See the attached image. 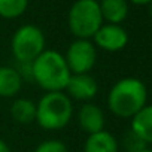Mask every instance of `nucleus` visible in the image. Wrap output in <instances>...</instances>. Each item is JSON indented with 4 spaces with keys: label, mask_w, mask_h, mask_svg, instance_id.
<instances>
[{
    "label": "nucleus",
    "mask_w": 152,
    "mask_h": 152,
    "mask_svg": "<svg viewBox=\"0 0 152 152\" xmlns=\"http://www.w3.org/2000/svg\"><path fill=\"white\" fill-rule=\"evenodd\" d=\"M148 104V88L139 78H122L116 81L107 94L109 110L122 119H131Z\"/></svg>",
    "instance_id": "obj_1"
},
{
    "label": "nucleus",
    "mask_w": 152,
    "mask_h": 152,
    "mask_svg": "<svg viewBox=\"0 0 152 152\" xmlns=\"http://www.w3.org/2000/svg\"><path fill=\"white\" fill-rule=\"evenodd\" d=\"M33 82H36L45 93L64 91L72 76L63 54L54 49H45L31 63Z\"/></svg>",
    "instance_id": "obj_2"
},
{
    "label": "nucleus",
    "mask_w": 152,
    "mask_h": 152,
    "mask_svg": "<svg viewBox=\"0 0 152 152\" xmlns=\"http://www.w3.org/2000/svg\"><path fill=\"white\" fill-rule=\"evenodd\" d=\"M73 118V102L64 91L45 93L36 103V122L46 131L64 128Z\"/></svg>",
    "instance_id": "obj_3"
},
{
    "label": "nucleus",
    "mask_w": 152,
    "mask_h": 152,
    "mask_svg": "<svg viewBox=\"0 0 152 152\" xmlns=\"http://www.w3.org/2000/svg\"><path fill=\"white\" fill-rule=\"evenodd\" d=\"M104 24L99 0H76L67 14V26L76 39H93Z\"/></svg>",
    "instance_id": "obj_4"
},
{
    "label": "nucleus",
    "mask_w": 152,
    "mask_h": 152,
    "mask_svg": "<svg viewBox=\"0 0 152 152\" xmlns=\"http://www.w3.org/2000/svg\"><path fill=\"white\" fill-rule=\"evenodd\" d=\"M45 49V34L33 24L21 26L12 36L11 51L18 63H33Z\"/></svg>",
    "instance_id": "obj_5"
},
{
    "label": "nucleus",
    "mask_w": 152,
    "mask_h": 152,
    "mask_svg": "<svg viewBox=\"0 0 152 152\" xmlns=\"http://www.w3.org/2000/svg\"><path fill=\"white\" fill-rule=\"evenodd\" d=\"M64 58L72 75L90 73L97 63V48L90 39H76L69 45Z\"/></svg>",
    "instance_id": "obj_6"
},
{
    "label": "nucleus",
    "mask_w": 152,
    "mask_h": 152,
    "mask_svg": "<svg viewBox=\"0 0 152 152\" xmlns=\"http://www.w3.org/2000/svg\"><path fill=\"white\" fill-rule=\"evenodd\" d=\"M93 40L96 48H100L106 52H118L127 46L128 33L122 26L104 23L93 36Z\"/></svg>",
    "instance_id": "obj_7"
},
{
    "label": "nucleus",
    "mask_w": 152,
    "mask_h": 152,
    "mask_svg": "<svg viewBox=\"0 0 152 152\" xmlns=\"http://www.w3.org/2000/svg\"><path fill=\"white\" fill-rule=\"evenodd\" d=\"M64 93L70 97V100H78L84 103H90L99 93V84L91 73L72 75L66 85Z\"/></svg>",
    "instance_id": "obj_8"
},
{
    "label": "nucleus",
    "mask_w": 152,
    "mask_h": 152,
    "mask_svg": "<svg viewBox=\"0 0 152 152\" xmlns=\"http://www.w3.org/2000/svg\"><path fill=\"white\" fill-rule=\"evenodd\" d=\"M76 119H78V125L81 127V130L85 131L88 136L103 131L106 125V116H104L103 109L91 102L84 103L79 107Z\"/></svg>",
    "instance_id": "obj_9"
},
{
    "label": "nucleus",
    "mask_w": 152,
    "mask_h": 152,
    "mask_svg": "<svg viewBox=\"0 0 152 152\" xmlns=\"http://www.w3.org/2000/svg\"><path fill=\"white\" fill-rule=\"evenodd\" d=\"M23 78L14 66H0V97L12 99L23 88Z\"/></svg>",
    "instance_id": "obj_10"
},
{
    "label": "nucleus",
    "mask_w": 152,
    "mask_h": 152,
    "mask_svg": "<svg viewBox=\"0 0 152 152\" xmlns=\"http://www.w3.org/2000/svg\"><path fill=\"white\" fill-rule=\"evenodd\" d=\"M130 130L146 145L152 143V104H146L131 118Z\"/></svg>",
    "instance_id": "obj_11"
},
{
    "label": "nucleus",
    "mask_w": 152,
    "mask_h": 152,
    "mask_svg": "<svg viewBox=\"0 0 152 152\" xmlns=\"http://www.w3.org/2000/svg\"><path fill=\"white\" fill-rule=\"evenodd\" d=\"M100 12L103 21L106 24H118L124 23L128 17V2L127 0H100Z\"/></svg>",
    "instance_id": "obj_12"
},
{
    "label": "nucleus",
    "mask_w": 152,
    "mask_h": 152,
    "mask_svg": "<svg viewBox=\"0 0 152 152\" xmlns=\"http://www.w3.org/2000/svg\"><path fill=\"white\" fill-rule=\"evenodd\" d=\"M84 152H119V143L112 133L103 130L87 137Z\"/></svg>",
    "instance_id": "obj_13"
},
{
    "label": "nucleus",
    "mask_w": 152,
    "mask_h": 152,
    "mask_svg": "<svg viewBox=\"0 0 152 152\" xmlns=\"http://www.w3.org/2000/svg\"><path fill=\"white\" fill-rule=\"evenodd\" d=\"M11 116L18 124H31L36 121V103L24 97L14 100L11 104Z\"/></svg>",
    "instance_id": "obj_14"
},
{
    "label": "nucleus",
    "mask_w": 152,
    "mask_h": 152,
    "mask_svg": "<svg viewBox=\"0 0 152 152\" xmlns=\"http://www.w3.org/2000/svg\"><path fill=\"white\" fill-rule=\"evenodd\" d=\"M28 6V0H0V17L15 20L21 17Z\"/></svg>",
    "instance_id": "obj_15"
},
{
    "label": "nucleus",
    "mask_w": 152,
    "mask_h": 152,
    "mask_svg": "<svg viewBox=\"0 0 152 152\" xmlns=\"http://www.w3.org/2000/svg\"><path fill=\"white\" fill-rule=\"evenodd\" d=\"M122 145H124V148H125L127 152H139V151L148 148V145H146L145 142H142V140H140V139H139L131 130L124 136V139H122Z\"/></svg>",
    "instance_id": "obj_16"
},
{
    "label": "nucleus",
    "mask_w": 152,
    "mask_h": 152,
    "mask_svg": "<svg viewBox=\"0 0 152 152\" xmlns=\"http://www.w3.org/2000/svg\"><path fill=\"white\" fill-rule=\"evenodd\" d=\"M33 152H69V149L61 140L51 139V140H45L39 143Z\"/></svg>",
    "instance_id": "obj_17"
},
{
    "label": "nucleus",
    "mask_w": 152,
    "mask_h": 152,
    "mask_svg": "<svg viewBox=\"0 0 152 152\" xmlns=\"http://www.w3.org/2000/svg\"><path fill=\"white\" fill-rule=\"evenodd\" d=\"M0 152H12L11 148H9V145L3 139H0Z\"/></svg>",
    "instance_id": "obj_18"
},
{
    "label": "nucleus",
    "mask_w": 152,
    "mask_h": 152,
    "mask_svg": "<svg viewBox=\"0 0 152 152\" xmlns=\"http://www.w3.org/2000/svg\"><path fill=\"white\" fill-rule=\"evenodd\" d=\"M133 5H139V6H143V5H149L152 0H130Z\"/></svg>",
    "instance_id": "obj_19"
},
{
    "label": "nucleus",
    "mask_w": 152,
    "mask_h": 152,
    "mask_svg": "<svg viewBox=\"0 0 152 152\" xmlns=\"http://www.w3.org/2000/svg\"><path fill=\"white\" fill-rule=\"evenodd\" d=\"M149 15H151V18H152V2L149 3Z\"/></svg>",
    "instance_id": "obj_20"
},
{
    "label": "nucleus",
    "mask_w": 152,
    "mask_h": 152,
    "mask_svg": "<svg viewBox=\"0 0 152 152\" xmlns=\"http://www.w3.org/2000/svg\"><path fill=\"white\" fill-rule=\"evenodd\" d=\"M139 152H152V149H148V148H145V149H142V151H139Z\"/></svg>",
    "instance_id": "obj_21"
}]
</instances>
